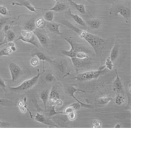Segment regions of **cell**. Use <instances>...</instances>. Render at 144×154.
I'll return each instance as SVG.
<instances>
[{
	"instance_id": "8fae6325",
	"label": "cell",
	"mask_w": 144,
	"mask_h": 154,
	"mask_svg": "<svg viewBox=\"0 0 144 154\" xmlns=\"http://www.w3.org/2000/svg\"><path fill=\"white\" fill-rule=\"evenodd\" d=\"M46 26L48 28V29L51 32L56 34H59V35L63 34V33H61L60 30V24H59L56 23H52V22H47L46 23Z\"/></svg>"
},
{
	"instance_id": "9c48e42d",
	"label": "cell",
	"mask_w": 144,
	"mask_h": 154,
	"mask_svg": "<svg viewBox=\"0 0 144 154\" xmlns=\"http://www.w3.org/2000/svg\"><path fill=\"white\" fill-rule=\"evenodd\" d=\"M67 9V6L64 4V3H62L61 2H59V1L56 2L55 5L51 8H46V9H41L38 8V10H42V11H47V10H51L54 12H56V13H60L61 12L64 10H65Z\"/></svg>"
},
{
	"instance_id": "ab89813d",
	"label": "cell",
	"mask_w": 144,
	"mask_h": 154,
	"mask_svg": "<svg viewBox=\"0 0 144 154\" xmlns=\"http://www.w3.org/2000/svg\"><path fill=\"white\" fill-rule=\"evenodd\" d=\"M0 87L5 91L6 90V85L5 81L4 79L3 78H2L1 77H0Z\"/></svg>"
},
{
	"instance_id": "f546056e",
	"label": "cell",
	"mask_w": 144,
	"mask_h": 154,
	"mask_svg": "<svg viewBox=\"0 0 144 154\" xmlns=\"http://www.w3.org/2000/svg\"><path fill=\"white\" fill-rule=\"evenodd\" d=\"M104 66H105V68L108 69L109 70H113V67H114L113 62L111 61L109 56L106 59Z\"/></svg>"
},
{
	"instance_id": "7dc6e473",
	"label": "cell",
	"mask_w": 144,
	"mask_h": 154,
	"mask_svg": "<svg viewBox=\"0 0 144 154\" xmlns=\"http://www.w3.org/2000/svg\"><path fill=\"white\" fill-rule=\"evenodd\" d=\"M54 1H56V2H57V1H58L59 0H54Z\"/></svg>"
},
{
	"instance_id": "4fadbf2b",
	"label": "cell",
	"mask_w": 144,
	"mask_h": 154,
	"mask_svg": "<svg viewBox=\"0 0 144 154\" xmlns=\"http://www.w3.org/2000/svg\"><path fill=\"white\" fill-rule=\"evenodd\" d=\"M26 101H27V97H25L23 100H21L18 102V103H17V107L19 108V109L20 110V111H21V112L23 113V114H25L27 112V111H28L29 113H30V118H33V116L32 115L30 110L28 108L27 105L26 103Z\"/></svg>"
},
{
	"instance_id": "7c38bea8",
	"label": "cell",
	"mask_w": 144,
	"mask_h": 154,
	"mask_svg": "<svg viewBox=\"0 0 144 154\" xmlns=\"http://www.w3.org/2000/svg\"><path fill=\"white\" fill-rule=\"evenodd\" d=\"M67 13L72 17V19L74 20V21L77 23L78 24H79L80 26H82L83 27H85V28L87 26L86 23L84 21V20L81 17H80L78 15L72 13L70 9H68Z\"/></svg>"
},
{
	"instance_id": "5b68a950",
	"label": "cell",
	"mask_w": 144,
	"mask_h": 154,
	"mask_svg": "<svg viewBox=\"0 0 144 154\" xmlns=\"http://www.w3.org/2000/svg\"><path fill=\"white\" fill-rule=\"evenodd\" d=\"M9 69L11 77L10 81H16L22 72L20 67L16 63L12 62L9 64Z\"/></svg>"
},
{
	"instance_id": "4316f807",
	"label": "cell",
	"mask_w": 144,
	"mask_h": 154,
	"mask_svg": "<svg viewBox=\"0 0 144 154\" xmlns=\"http://www.w3.org/2000/svg\"><path fill=\"white\" fill-rule=\"evenodd\" d=\"M13 52L9 46H6L0 50V57L2 56H9Z\"/></svg>"
},
{
	"instance_id": "d4e9b609",
	"label": "cell",
	"mask_w": 144,
	"mask_h": 154,
	"mask_svg": "<svg viewBox=\"0 0 144 154\" xmlns=\"http://www.w3.org/2000/svg\"><path fill=\"white\" fill-rule=\"evenodd\" d=\"M43 18L46 22H52L54 19V12L51 10H47Z\"/></svg>"
},
{
	"instance_id": "7a4b0ae2",
	"label": "cell",
	"mask_w": 144,
	"mask_h": 154,
	"mask_svg": "<svg viewBox=\"0 0 144 154\" xmlns=\"http://www.w3.org/2000/svg\"><path fill=\"white\" fill-rule=\"evenodd\" d=\"M45 72V69H43L42 72H39L38 70L37 74L36 76L22 82L19 86H17V87L9 86V89L16 92H20V91H24L30 90L37 83L39 77L41 76V75L43 74Z\"/></svg>"
},
{
	"instance_id": "44dd1931",
	"label": "cell",
	"mask_w": 144,
	"mask_h": 154,
	"mask_svg": "<svg viewBox=\"0 0 144 154\" xmlns=\"http://www.w3.org/2000/svg\"><path fill=\"white\" fill-rule=\"evenodd\" d=\"M35 20H36L35 19L33 18L27 22L25 24V26H24V30L33 32L36 29V25H35Z\"/></svg>"
},
{
	"instance_id": "3957f363",
	"label": "cell",
	"mask_w": 144,
	"mask_h": 154,
	"mask_svg": "<svg viewBox=\"0 0 144 154\" xmlns=\"http://www.w3.org/2000/svg\"><path fill=\"white\" fill-rule=\"evenodd\" d=\"M105 72H106V68H105V66L104 65L97 70L89 71V72H86L79 74L76 75L75 78L78 81H88L92 79H98L102 73Z\"/></svg>"
},
{
	"instance_id": "8d00e7d4",
	"label": "cell",
	"mask_w": 144,
	"mask_h": 154,
	"mask_svg": "<svg viewBox=\"0 0 144 154\" xmlns=\"http://www.w3.org/2000/svg\"><path fill=\"white\" fill-rule=\"evenodd\" d=\"M45 79L47 82H52L54 81L55 80V78L52 74L50 73L48 74L45 77Z\"/></svg>"
},
{
	"instance_id": "603a6c76",
	"label": "cell",
	"mask_w": 144,
	"mask_h": 154,
	"mask_svg": "<svg viewBox=\"0 0 144 154\" xmlns=\"http://www.w3.org/2000/svg\"><path fill=\"white\" fill-rule=\"evenodd\" d=\"M87 23L91 28L94 29H97L98 28H99L100 26L101 25V22L97 19H91L90 20L87 21Z\"/></svg>"
},
{
	"instance_id": "836d02e7",
	"label": "cell",
	"mask_w": 144,
	"mask_h": 154,
	"mask_svg": "<svg viewBox=\"0 0 144 154\" xmlns=\"http://www.w3.org/2000/svg\"><path fill=\"white\" fill-rule=\"evenodd\" d=\"M92 128H102V123L100 121L98 120H93L92 122V125H91Z\"/></svg>"
},
{
	"instance_id": "d590c367",
	"label": "cell",
	"mask_w": 144,
	"mask_h": 154,
	"mask_svg": "<svg viewBox=\"0 0 144 154\" xmlns=\"http://www.w3.org/2000/svg\"><path fill=\"white\" fill-rule=\"evenodd\" d=\"M67 116H68V119L71 120V121L75 120L76 118V113L75 111H73V112L68 113Z\"/></svg>"
},
{
	"instance_id": "b9f144b4",
	"label": "cell",
	"mask_w": 144,
	"mask_h": 154,
	"mask_svg": "<svg viewBox=\"0 0 144 154\" xmlns=\"http://www.w3.org/2000/svg\"><path fill=\"white\" fill-rule=\"evenodd\" d=\"M73 111H75V110L71 106H68V107H66V109H65V110H64V112H65V115H67L68 113L71 112H73Z\"/></svg>"
},
{
	"instance_id": "bcb514c9",
	"label": "cell",
	"mask_w": 144,
	"mask_h": 154,
	"mask_svg": "<svg viewBox=\"0 0 144 154\" xmlns=\"http://www.w3.org/2000/svg\"><path fill=\"white\" fill-rule=\"evenodd\" d=\"M115 128H121V125L120 124H116L115 125L114 127Z\"/></svg>"
},
{
	"instance_id": "9a60e30c",
	"label": "cell",
	"mask_w": 144,
	"mask_h": 154,
	"mask_svg": "<svg viewBox=\"0 0 144 154\" xmlns=\"http://www.w3.org/2000/svg\"><path fill=\"white\" fill-rule=\"evenodd\" d=\"M117 14L122 16L123 18L126 19H128L131 17V10L130 9L122 6L120 7L117 11Z\"/></svg>"
},
{
	"instance_id": "277c9868",
	"label": "cell",
	"mask_w": 144,
	"mask_h": 154,
	"mask_svg": "<svg viewBox=\"0 0 144 154\" xmlns=\"http://www.w3.org/2000/svg\"><path fill=\"white\" fill-rule=\"evenodd\" d=\"M18 41H21L24 42L30 43L37 48H39V43L38 42V39L33 32L24 29L21 30L20 35L18 38L16 39L15 41L17 42Z\"/></svg>"
},
{
	"instance_id": "74e56055",
	"label": "cell",
	"mask_w": 144,
	"mask_h": 154,
	"mask_svg": "<svg viewBox=\"0 0 144 154\" xmlns=\"http://www.w3.org/2000/svg\"><path fill=\"white\" fill-rule=\"evenodd\" d=\"M69 106H71V107H72V108L75 110V111L77 110L80 109L82 107L81 104H80V103H78V102L72 103V104H70V105H69Z\"/></svg>"
},
{
	"instance_id": "484cf974",
	"label": "cell",
	"mask_w": 144,
	"mask_h": 154,
	"mask_svg": "<svg viewBox=\"0 0 144 154\" xmlns=\"http://www.w3.org/2000/svg\"><path fill=\"white\" fill-rule=\"evenodd\" d=\"M5 33H6V35H5V39L8 42H13L15 38L16 35H15V33L13 32V30L9 29Z\"/></svg>"
},
{
	"instance_id": "e575fe53",
	"label": "cell",
	"mask_w": 144,
	"mask_h": 154,
	"mask_svg": "<svg viewBox=\"0 0 144 154\" xmlns=\"http://www.w3.org/2000/svg\"><path fill=\"white\" fill-rule=\"evenodd\" d=\"M8 10L6 7L3 5H0V15L5 17L8 14Z\"/></svg>"
},
{
	"instance_id": "d6986e66",
	"label": "cell",
	"mask_w": 144,
	"mask_h": 154,
	"mask_svg": "<svg viewBox=\"0 0 144 154\" xmlns=\"http://www.w3.org/2000/svg\"><path fill=\"white\" fill-rule=\"evenodd\" d=\"M32 56H36L38 58L39 60H41L43 61H47L50 63H52L53 61L51 60L50 58H49L44 53L42 52H36V53L32 55Z\"/></svg>"
},
{
	"instance_id": "f35d334b",
	"label": "cell",
	"mask_w": 144,
	"mask_h": 154,
	"mask_svg": "<svg viewBox=\"0 0 144 154\" xmlns=\"http://www.w3.org/2000/svg\"><path fill=\"white\" fill-rule=\"evenodd\" d=\"M10 103V101H9V100L0 98V106L8 105Z\"/></svg>"
},
{
	"instance_id": "83f0119b",
	"label": "cell",
	"mask_w": 144,
	"mask_h": 154,
	"mask_svg": "<svg viewBox=\"0 0 144 154\" xmlns=\"http://www.w3.org/2000/svg\"><path fill=\"white\" fill-rule=\"evenodd\" d=\"M113 100V98L110 97V96H108V95H105L101 97L100 98H99L98 100L99 103H100V104H107L109 103H110V101Z\"/></svg>"
},
{
	"instance_id": "f1b7e54d",
	"label": "cell",
	"mask_w": 144,
	"mask_h": 154,
	"mask_svg": "<svg viewBox=\"0 0 144 154\" xmlns=\"http://www.w3.org/2000/svg\"><path fill=\"white\" fill-rule=\"evenodd\" d=\"M114 102L118 105H121L125 103V99L123 96L120 94H117L116 97L115 98Z\"/></svg>"
},
{
	"instance_id": "2e32d148",
	"label": "cell",
	"mask_w": 144,
	"mask_h": 154,
	"mask_svg": "<svg viewBox=\"0 0 144 154\" xmlns=\"http://www.w3.org/2000/svg\"><path fill=\"white\" fill-rule=\"evenodd\" d=\"M59 99H60L59 94L58 91L55 90V87H53L51 88L50 92H49V100L50 101V103H51L52 105H53L55 101Z\"/></svg>"
},
{
	"instance_id": "d6a6232c",
	"label": "cell",
	"mask_w": 144,
	"mask_h": 154,
	"mask_svg": "<svg viewBox=\"0 0 144 154\" xmlns=\"http://www.w3.org/2000/svg\"><path fill=\"white\" fill-rule=\"evenodd\" d=\"M55 105H52V107L51 108V110L49 112V116H53L57 115V114H63V115H65L64 112H57L55 110Z\"/></svg>"
},
{
	"instance_id": "cb8c5ba5",
	"label": "cell",
	"mask_w": 144,
	"mask_h": 154,
	"mask_svg": "<svg viewBox=\"0 0 144 154\" xmlns=\"http://www.w3.org/2000/svg\"><path fill=\"white\" fill-rule=\"evenodd\" d=\"M47 22L45 20V19L43 17H39L35 20V25L37 29H42L46 26Z\"/></svg>"
},
{
	"instance_id": "5bb4252c",
	"label": "cell",
	"mask_w": 144,
	"mask_h": 154,
	"mask_svg": "<svg viewBox=\"0 0 144 154\" xmlns=\"http://www.w3.org/2000/svg\"><path fill=\"white\" fill-rule=\"evenodd\" d=\"M70 60L72 61L73 65L76 68H78L83 67L86 65L89 64L90 62V58L87 59H85V60H81L77 58H72L70 59Z\"/></svg>"
},
{
	"instance_id": "7bdbcfd3",
	"label": "cell",
	"mask_w": 144,
	"mask_h": 154,
	"mask_svg": "<svg viewBox=\"0 0 144 154\" xmlns=\"http://www.w3.org/2000/svg\"><path fill=\"white\" fill-rule=\"evenodd\" d=\"M10 124L6 122H2L0 121V128H5V127H9Z\"/></svg>"
},
{
	"instance_id": "1f68e13d",
	"label": "cell",
	"mask_w": 144,
	"mask_h": 154,
	"mask_svg": "<svg viewBox=\"0 0 144 154\" xmlns=\"http://www.w3.org/2000/svg\"><path fill=\"white\" fill-rule=\"evenodd\" d=\"M9 19V17H0V32L3 29L4 26L6 24Z\"/></svg>"
},
{
	"instance_id": "60d3db41",
	"label": "cell",
	"mask_w": 144,
	"mask_h": 154,
	"mask_svg": "<svg viewBox=\"0 0 144 154\" xmlns=\"http://www.w3.org/2000/svg\"><path fill=\"white\" fill-rule=\"evenodd\" d=\"M63 105V101L61 99H59L55 101L53 105H55V106H62Z\"/></svg>"
},
{
	"instance_id": "30bf717a",
	"label": "cell",
	"mask_w": 144,
	"mask_h": 154,
	"mask_svg": "<svg viewBox=\"0 0 144 154\" xmlns=\"http://www.w3.org/2000/svg\"><path fill=\"white\" fill-rule=\"evenodd\" d=\"M113 89L115 92L119 94L123 90V86L122 83V80L119 76L117 70H115V79L113 82Z\"/></svg>"
},
{
	"instance_id": "52a82bcc",
	"label": "cell",
	"mask_w": 144,
	"mask_h": 154,
	"mask_svg": "<svg viewBox=\"0 0 144 154\" xmlns=\"http://www.w3.org/2000/svg\"><path fill=\"white\" fill-rule=\"evenodd\" d=\"M77 92H83L85 93L86 91H83V90H80V89H77L75 87L72 86V87H69L68 89V93L69 94V95L72 97V98L74 99L77 102L80 103L82 106V107H85L86 108H90L92 107V106L91 105H89V104H86L85 103H82L80 101V100H78L76 97L75 96V93Z\"/></svg>"
},
{
	"instance_id": "c3c4849f",
	"label": "cell",
	"mask_w": 144,
	"mask_h": 154,
	"mask_svg": "<svg viewBox=\"0 0 144 154\" xmlns=\"http://www.w3.org/2000/svg\"><path fill=\"white\" fill-rule=\"evenodd\" d=\"M71 1V0H68V2H69V1Z\"/></svg>"
},
{
	"instance_id": "ba28073f",
	"label": "cell",
	"mask_w": 144,
	"mask_h": 154,
	"mask_svg": "<svg viewBox=\"0 0 144 154\" xmlns=\"http://www.w3.org/2000/svg\"><path fill=\"white\" fill-rule=\"evenodd\" d=\"M17 2H13L11 3L12 5L24 6L30 12H32V13H35L36 11V9L27 0H17Z\"/></svg>"
},
{
	"instance_id": "ffe728a7",
	"label": "cell",
	"mask_w": 144,
	"mask_h": 154,
	"mask_svg": "<svg viewBox=\"0 0 144 154\" xmlns=\"http://www.w3.org/2000/svg\"><path fill=\"white\" fill-rule=\"evenodd\" d=\"M119 54V46L118 45L115 44L114 46L112 48L111 52H110V59L113 62H114L115 60L117 59V57L118 56Z\"/></svg>"
},
{
	"instance_id": "ee69618b",
	"label": "cell",
	"mask_w": 144,
	"mask_h": 154,
	"mask_svg": "<svg viewBox=\"0 0 144 154\" xmlns=\"http://www.w3.org/2000/svg\"><path fill=\"white\" fill-rule=\"evenodd\" d=\"M10 47V48L11 49V50H12V51L13 52H14L16 51H17V47L15 46V45H14L13 46H11Z\"/></svg>"
},
{
	"instance_id": "4dcf8cb0",
	"label": "cell",
	"mask_w": 144,
	"mask_h": 154,
	"mask_svg": "<svg viewBox=\"0 0 144 154\" xmlns=\"http://www.w3.org/2000/svg\"><path fill=\"white\" fill-rule=\"evenodd\" d=\"M30 64L33 67H37L39 64V60L36 56H33L30 60Z\"/></svg>"
},
{
	"instance_id": "8992f818",
	"label": "cell",
	"mask_w": 144,
	"mask_h": 154,
	"mask_svg": "<svg viewBox=\"0 0 144 154\" xmlns=\"http://www.w3.org/2000/svg\"><path fill=\"white\" fill-rule=\"evenodd\" d=\"M35 34L36 37L38 39L39 44H41L43 47H47L49 44V40L46 34L43 33L41 29H36L33 32Z\"/></svg>"
},
{
	"instance_id": "6da1fadb",
	"label": "cell",
	"mask_w": 144,
	"mask_h": 154,
	"mask_svg": "<svg viewBox=\"0 0 144 154\" xmlns=\"http://www.w3.org/2000/svg\"><path fill=\"white\" fill-rule=\"evenodd\" d=\"M59 22L63 24L64 26H66L71 30L75 32L81 38L84 39L86 41H87L89 45L92 47L93 51L96 55L98 56L105 47V41L101 37L90 33L86 30L81 29L74 26L70 22L67 20H61Z\"/></svg>"
},
{
	"instance_id": "f6af8a7d",
	"label": "cell",
	"mask_w": 144,
	"mask_h": 154,
	"mask_svg": "<svg viewBox=\"0 0 144 154\" xmlns=\"http://www.w3.org/2000/svg\"><path fill=\"white\" fill-rule=\"evenodd\" d=\"M7 43H8V42L5 39H4L2 42H0V47L4 45H6Z\"/></svg>"
},
{
	"instance_id": "7402d4cb",
	"label": "cell",
	"mask_w": 144,
	"mask_h": 154,
	"mask_svg": "<svg viewBox=\"0 0 144 154\" xmlns=\"http://www.w3.org/2000/svg\"><path fill=\"white\" fill-rule=\"evenodd\" d=\"M49 91L48 90H43L40 94V99L42 101L45 109H46V107L47 102L49 100Z\"/></svg>"
},
{
	"instance_id": "ac0fdd59",
	"label": "cell",
	"mask_w": 144,
	"mask_h": 154,
	"mask_svg": "<svg viewBox=\"0 0 144 154\" xmlns=\"http://www.w3.org/2000/svg\"><path fill=\"white\" fill-rule=\"evenodd\" d=\"M34 119L41 123H43L46 125H54L55 127H57L55 125V124H52V122H50L49 120H46L43 116L39 114V112H37L36 114V115L34 116Z\"/></svg>"
},
{
	"instance_id": "e0dca14e",
	"label": "cell",
	"mask_w": 144,
	"mask_h": 154,
	"mask_svg": "<svg viewBox=\"0 0 144 154\" xmlns=\"http://www.w3.org/2000/svg\"><path fill=\"white\" fill-rule=\"evenodd\" d=\"M69 3L72 5V6H73L77 10H78V11L79 13H81V14H85L86 13V8L85 6L83 4H77L76 2H74V1L71 0L69 2Z\"/></svg>"
}]
</instances>
